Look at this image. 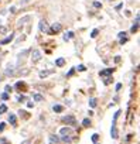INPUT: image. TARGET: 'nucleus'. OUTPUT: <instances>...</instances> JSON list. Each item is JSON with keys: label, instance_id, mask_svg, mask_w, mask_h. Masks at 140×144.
<instances>
[{"label": "nucleus", "instance_id": "2eb2a0df", "mask_svg": "<svg viewBox=\"0 0 140 144\" xmlns=\"http://www.w3.org/2000/svg\"><path fill=\"white\" fill-rule=\"evenodd\" d=\"M50 74H51V71H41V72H40V78L43 79V78H45V76H48Z\"/></svg>", "mask_w": 140, "mask_h": 144}, {"label": "nucleus", "instance_id": "9d476101", "mask_svg": "<svg viewBox=\"0 0 140 144\" xmlns=\"http://www.w3.org/2000/svg\"><path fill=\"white\" fill-rule=\"evenodd\" d=\"M62 109H64V107H62L61 105H54V106H52V110H54V112H57V113L62 112Z\"/></svg>", "mask_w": 140, "mask_h": 144}, {"label": "nucleus", "instance_id": "412c9836", "mask_svg": "<svg viewBox=\"0 0 140 144\" xmlns=\"http://www.w3.org/2000/svg\"><path fill=\"white\" fill-rule=\"evenodd\" d=\"M34 100H35V102H41V100H43V96L37 93V95H34Z\"/></svg>", "mask_w": 140, "mask_h": 144}, {"label": "nucleus", "instance_id": "1a4fd4ad", "mask_svg": "<svg viewBox=\"0 0 140 144\" xmlns=\"http://www.w3.org/2000/svg\"><path fill=\"white\" fill-rule=\"evenodd\" d=\"M16 121H17L16 115H9V123H11V124H16Z\"/></svg>", "mask_w": 140, "mask_h": 144}, {"label": "nucleus", "instance_id": "6ab92c4d", "mask_svg": "<svg viewBox=\"0 0 140 144\" xmlns=\"http://www.w3.org/2000/svg\"><path fill=\"white\" fill-rule=\"evenodd\" d=\"M89 106H91V107H95V106H96V99H93V98L89 99Z\"/></svg>", "mask_w": 140, "mask_h": 144}, {"label": "nucleus", "instance_id": "72a5a7b5", "mask_svg": "<svg viewBox=\"0 0 140 144\" xmlns=\"http://www.w3.org/2000/svg\"><path fill=\"white\" fill-rule=\"evenodd\" d=\"M11 91V86L10 85H7V86H6V92H10Z\"/></svg>", "mask_w": 140, "mask_h": 144}, {"label": "nucleus", "instance_id": "f257e3e1", "mask_svg": "<svg viewBox=\"0 0 140 144\" xmlns=\"http://www.w3.org/2000/svg\"><path fill=\"white\" fill-rule=\"evenodd\" d=\"M61 24L60 23H54L52 26H51V28H48V33L50 34H54V33H58V31H61Z\"/></svg>", "mask_w": 140, "mask_h": 144}, {"label": "nucleus", "instance_id": "20e7f679", "mask_svg": "<svg viewBox=\"0 0 140 144\" xmlns=\"http://www.w3.org/2000/svg\"><path fill=\"white\" fill-rule=\"evenodd\" d=\"M74 130H72V127H62L61 130H60V134L61 136H68V134H71Z\"/></svg>", "mask_w": 140, "mask_h": 144}, {"label": "nucleus", "instance_id": "423d86ee", "mask_svg": "<svg viewBox=\"0 0 140 144\" xmlns=\"http://www.w3.org/2000/svg\"><path fill=\"white\" fill-rule=\"evenodd\" d=\"M113 69L112 68H108V69H103V71H101V76H106V75H112Z\"/></svg>", "mask_w": 140, "mask_h": 144}, {"label": "nucleus", "instance_id": "58836bf2", "mask_svg": "<svg viewBox=\"0 0 140 144\" xmlns=\"http://www.w3.org/2000/svg\"><path fill=\"white\" fill-rule=\"evenodd\" d=\"M21 144H30V140H26V141H23Z\"/></svg>", "mask_w": 140, "mask_h": 144}, {"label": "nucleus", "instance_id": "f8f14e48", "mask_svg": "<svg viewBox=\"0 0 140 144\" xmlns=\"http://www.w3.org/2000/svg\"><path fill=\"white\" fill-rule=\"evenodd\" d=\"M64 64H65V59H64V58H58V59L55 61V65H57V66H62Z\"/></svg>", "mask_w": 140, "mask_h": 144}, {"label": "nucleus", "instance_id": "ddd939ff", "mask_svg": "<svg viewBox=\"0 0 140 144\" xmlns=\"http://www.w3.org/2000/svg\"><path fill=\"white\" fill-rule=\"evenodd\" d=\"M62 121H65V123H74V117H72V116H67V117H62Z\"/></svg>", "mask_w": 140, "mask_h": 144}, {"label": "nucleus", "instance_id": "7c9ffc66", "mask_svg": "<svg viewBox=\"0 0 140 144\" xmlns=\"http://www.w3.org/2000/svg\"><path fill=\"white\" fill-rule=\"evenodd\" d=\"M62 140H64V141H65V143H67V141H68V143H69V141H71V138H69V137H67V136H64V137H62Z\"/></svg>", "mask_w": 140, "mask_h": 144}, {"label": "nucleus", "instance_id": "a19ab883", "mask_svg": "<svg viewBox=\"0 0 140 144\" xmlns=\"http://www.w3.org/2000/svg\"><path fill=\"white\" fill-rule=\"evenodd\" d=\"M0 23H1V20H0Z\"/></svg>", "mask_w": 140, "mask_h": 144}, {"label": "nucleus", "instance_id": "c756f323", "mask_svg": "<svg viewBox=\"0 0 140 144\" xmlns=\"http://www.w3.org/2000/svg\"><path fill=\"white\" fill-rule=\"evenodd\" d=\"M0 144H7V140H6L4 137H1L0 138Z\"/></svg>", "mask_w": 140, "mask_h": 144}, {"label": "nucleus", "instance_id": "ea45409f", "mask_svg": "<svg viewBox=\"0 0 140 144\" xmlns=\"http://www.w3.org/2000/svg\"><path fill=\"white\" fill-rule=\"evenodd\" d=\"M27 1H30V0H24V3H27Z\"/></svg>", "mask_w": 140, "mask_h": 144}, {"label": "nucleus", "instance_id": "39448f33", "mask_svg": "<svg viewBox=\"0 0 140 144\" xmlns=\"http://www.w3.org/2000/svg\"><path fill=\"white\" fill-rule=\"evenodd\" d=\"M14 40V34H10V35H7L4 40H1L0 41V45H4V44H9V42H11V41Z\"/></svg>", "mask_w": 140, "mask_h": 144}, {"label": "nucleus", "instance_id": "6e6552de", "mask_svg": "<svg viewBox=\"0 0 140 144\" xmlns=\"http://www.w3.org/2000/svg\"><path fill=\"white\" fill-rule=\"evenodd\" d=\"M72 37H74V33L72 31H68L67 34H64V41H69Z\"/></svg>", "mask_w": 140, "mask_h": 144}, {"label": "nucleus", "instance_id": "5701e85b", "mask_svg": "<svg viewBox=\"0 0 140 144\" xmlns=\"http://www.w3.org/2000/svg\"><path fill=\"white\" fill-rule=\"evenodd\" d=\"M77 69H78L79 72H84V71H86V68H85V65H78V66H77Z\"/></svg>", "mask_w": 140, "mask_h": 144}, {"label": "nucleus", "instance_id": "4468645a", "mask_svg": "<svg viewBox=\"0 0 140 144\" xmlns=\"http://www.w3.org/2000/svg\"><path fill=\"white\" fill-rule=\"evenodd\" d=\"M28 20H30V16H26V17L20 18V20H18V26H23V24L26 23V21H28Z\"/></svg>", "mask_w": 140, "mask_h": 144}, {"label": "nucleus", "instance_id": "f704fd0d", "mask_svg": "<svg viewBox=\"0 0 140 144\" xmlns=\"http://www.w3.org/2000/svg\"><path fill=\"white\" fill-rule=\"evenodd\" d=\"M10 12H11V13H16V7H14V6L10 7Z\"/></svg>", "mask_w": 140, "mask_h": 144}, {"label": "nucleus", "instance_id": "cd10ccee", "mask_svg": "<svg viewBox=\"0 0 140 144\" xmlns=\"http://www.w3.org/2000/svg\"><path fill=\"white\" fill-rule=\"evenodd\" d=\"M93 6H95L96 9H99V7H102V4L99 3V1H93Z\"/></svg>", "mask_w": 140, "mask_h": 144}, {"label": "nucleus", "instance_id": "c9c22d12", "mask_svg": "<svg viewBox=\"0 0 140 144\" xmlns=\"http://www.w3.org/2000/svg\"><path fill=\"white\" fill-rule=\"evenodd\" d=\"M16 86H17V88H20V86H23V82H17V83H16Z\"/></svg>", "mask_w": 140, "mask_h": 144}, {"label": "nucleus", "instance_id": "c85d7f7f", "mask_svg": "<svg viewBox=\"0 0 140 144\" xmlns=\"http://www.w3.org/2000/svg\"><path fill=\"white\" fill-rule=\"evenodd\" d=\"M110 79H112V78H106V79L103 81V83H105V85H109V83H110Z\"/></svg>", "mask_w": 140, "mask_h": 144}, {"label": "nucleus", "instance_id": "7ed1b4c3", "mask_svg": "<svg viewBox=\"0 0 140 144\" xmlns=\"http://www.w3.org/2000/svg\"><path fill=\"white\" fill-rule=\"evenodd\" d=\"M38 28H40L41 33H48V24L45 23L44 20H41V21L38 23Z\"/></svg>", "mask_w": 140, "mask_h": 144}, {"label": "nucleus", "instance_id": "4be33fe9", "mask_svg": "<svg viewBox=\"0 0 140 144\" xmlns=\"http://www.w3.org/2000/svg\"><path fill=\"white\" fill-rule=\"evenodd\" d=\"M9 98H10V96H9V92H4L1 95V99H3V100H9Z\"/></svg>", "mask_w": 140, "mask_h": 144}, {"label": "nucleus", "instance_id": "393cba45", "mask_svg": "<svg viewBox=\"0 0 140 144\" xmlns=\"http://www.w3.org/2000/svg\"><path fill=\"white\" fill-rule=\"evenodd\" d=\"M137 27H139V24L136 23L135 26H133V27H132V28H130V31H132V33H135V31H137Z\"/></svg>", "mask_w": 140, "mask_h": 144}, {"label": "nucleus", "instance_id": "a878e982", "mask_svg": "<svg viewBox=\"0 0 140 144\" xmlns=\"http://www.w3.org/2000/svg\"><path fill=\"white\" fill-rule=\"evenodd\" d=\"M4 127H6V123H3V121H1V123H0V133L4 130Z\"/></svg>", "mask_w": 140, "mask_h": 144}, {"label": "nucleus", "instance_id": "4c0bfd02", "mask_svg": "<svg viewBox=\"0 0 140 144\" xmlns=\"http://www.w3.org/2000/svg\"><path fill=\"white\" fill-rule=\"evenodd\" d=\"M72 74H74V69H71V71L68 72V75H67V76H71V75H72Z\"/></svg>", "mask_w": 140, "mask_h": 144}, {"label": "nucleus", "instance_id": "dca6fc26", "mask_svg": "<svg viewBox=\"0 0 140 144\" xmlns=\"http://www.w3.org/2000/svg\"><path fill=\"white\" fill-rule=\"evenodd\" d=\"M13 74H14V69H13V65H11L6 69V75H13Z\"/></svg>", "mask_w": 140, "mask_h": 144}, {"label": "nucleus", "instance_id": "473e14b6", "mask_svg": "<svg viewBox=\"0 0 140 144\" xmlns=\"http://www.w3.org/2000/svg\"><path fill=\"white\" fill-rule=\"evenodd\" d=\"M124 34H126V33H123V31H120V33L118 34V37H119V38H122V37H124Z\"/></svg>", "mask_w": 140, "mask_h": 144}, {"label": "nucleus", "instance_id": "2f4dec72", "mask_svg": "<svg viewBox=\"0 0 140 144\" xmlns=\"http://www.w3.org/2000/svg\"><path fill=\"white\" fill-rule=\"evenodd\" d=\"M115 89H116V91H120V89H122V83H118V85H116V88H115Z\"/></svg>", "mask_w": 140, "mask_h": 144}, {"label": "nucleus", "instance_id": "a211bd4d", "mask_svg": "<svg viewBox=\"0 0 140 144\" xmlns=\"http://www.w3.org/2000/svg\"><path fill=\"white\" fill-rule=\"evenodd\" d=\"M98 33H99V30H98V28H93V30H92V33H91V37H92V38H95L96 35H98Z\"/></svg>", "mask_w": 140, "mask_h": 144}, {"label": "nucleus", "instance_id": "9b49d317", "mask_svg": "<svg viewBox=\"0 0 140 144\" xmlns=\"http://www.w3.org/2000/svg\"><path fill=\"white\" fill-rule=\"evenodd\" d=\"M58 141H60V138L57 136H50V144H57Z\"/></svg>", "mask_w": 140, "mask_h": 144}, {"label": "nucleus", "instance_id": "f03ea898", "mask_svg": "<svg viewBox=\"0 0 140 144\" xmlns=\"http://www.w3.org/2000/svg\"><path fill=\"white\" fill-rule=\"evenodd\" d=\"M31 59H33V62L40 61V59H41V52H40L38 50H33V52H31Z\"/></svg>", "mask_w": 140, "mask_h": 144}, {"label": "nucleus", "instance_id": "b1692460", "mask_svg": "<svg viewBox=\"0 0 140 144\" xmlns=\"http://www.w3.org/2000/svg\"><path fill=\"white\" fill-rule=\"evenodd\" d=\"M98 138H99V134H92V141H93V143H96V141H98Z\"/></svg>", "mask_w": 140, "mask_h": 144}, {"label": "nucleus", "instance_id": "e433bc0d", "mask_svg": "<svg viewBox=\"0 0 140 144\" xmlns=\"http://www.w3.org/2000/svg\"><path fill=\"white\" fill-rule=\"evenodd\" d=\"M122 7H123V4H118V6H116V10H120Z\"/></svg>", "mask_w": 140, "mask_h": 144}, {"label": "nucleus", "instance_id": "aec40b11", "mask_svg": "<svg viewBox=\"0 0 140 144\" xmlns=\"http://www.w3.org/2000/svg\"><path fill=\"white\" fill-rule=\"evenodd\" d=\"M82 124H84L85 127L91 126V120H89V119H84V120H82Z\"/></svg>", "mask_w": 140, "mask_h": 144}, {"label": "nucleus", "instance_id": "bb28decb", "mask_svg": "<svg viewBox=\"0 0 140 144\" xmlns=\"http://www.w3.org/2000/svg\"><path fill=\"white\" fill-rule=\"evenodd\" d=\"M124 42H127V38H126V37H122V38H120V44L123 45Z\"/></svg>", "mask_w": 140, "mask_h": 144}, {"label": "nucleus", "instance_id": "f3484780", "mask_svg": "<svg viewBox=\"0 0 140 144\" xmlns=\"http://www.w3.org/2000/svg\"><path fill=\"white\" fill-rule=\"evenodd\" d=\"M6 112H7V106L6 105H0V115H3Z\"/></svg>", "mask_w": 140, "mask_h": 144}, {"label": "nucleus", "instance_id": "0eeeda50", "mask_svg": "<svg viewBox=\"0 0 140 144\" xmlns=\"http://www.w3.org/2000/svg\"><path fill=\"white\" fill-rule=\"evenodd\" d=\"M110 136H112V138H118V129H116V126H112V129H110Z\"/></svg>", "mask_w": 140, "mask_h": 144}]
</instances>
